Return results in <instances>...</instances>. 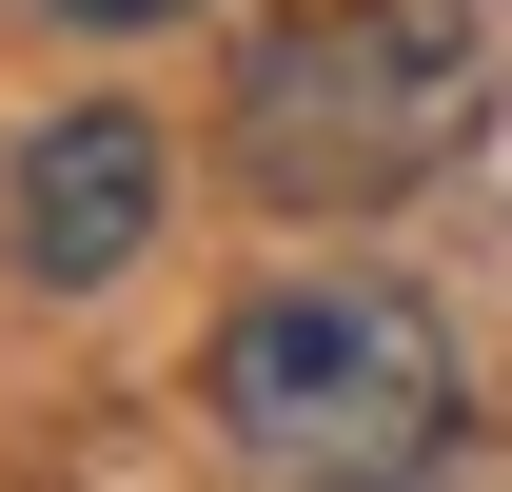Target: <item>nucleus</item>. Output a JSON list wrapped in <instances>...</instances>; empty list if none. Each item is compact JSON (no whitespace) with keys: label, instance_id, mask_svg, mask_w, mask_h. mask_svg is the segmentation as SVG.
Segmentation results:
<instances>
[{"label":"nucleus","instance_id":"7ed1b4c3","mask_svg":"<svg viewBox=\"0 0 512 492\" xmlns=\"http://www.w3.org/2000/svg\"><path fill=\"white\" fill-rule=\"evenodd\" d=\"M0 256L40 296H119L138 256H158V119L138 99H60V119L20 138V178H0Z\"/></svg>","mask_w":512,"mask_h":492},{"label":"nucleus","instance_id":"20e7f679","mask_svg":"<svg viewBox=\"0 0 512 492\" xmlns=\"http://www.w3.org/2000/svg\"><path fill=\"white\" fill-rule=\"evenodd\" d=\"M40 20H79V40H158V20H197V0H40Z\"/></svg>","mask_w":512,"mask_h":492},{"label":"nucleus","instance_id":"f257e3e1","mask_svg":"<svg viewBox=\"0 0 512 492\" xmlns=\"http://www.w3.org/2000/svg\"><path fill=\"white\" fill-rule=\"evenodd\" d=\"M237 178L276 217H394L493 119V20L473 0H276L237 40Z\"/></svg>","mask_w":512,"mask_h":492},{"label":"nucleus","instance_id":"f03ea898","mask_svg":"<svg viewBox=\"0 0 512 492\" xmlns=\"http://www.w3.org/2000/svg\"><path fill=\"white\" fill-rule=\"evenodd\" d=\"M217 433L296 492H394V473H453L473 433V374H453L434 296L414 276H276V296L217 335Z\"/></svg>","mask_w":512,"mask_h":492}]
</instances>
